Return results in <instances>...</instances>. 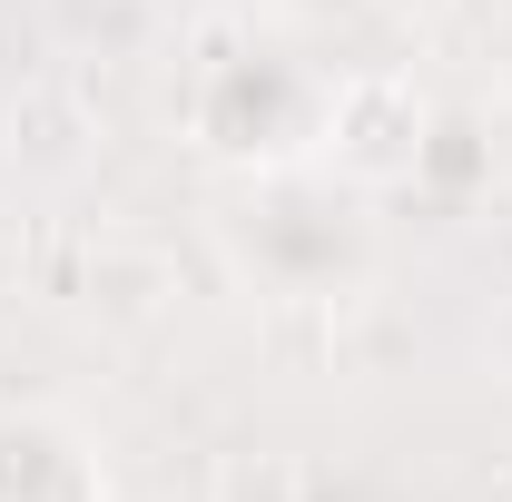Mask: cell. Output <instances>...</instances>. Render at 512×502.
<instances>
[{"label":"cell","instance_id":"6da1fadb","mask_svg":"<svg viewBox=\"0 0 512 502\" xmlns=\"http://www.w3.org/2000/svg\"><path fill=\"white\" fill-rule=\"evenodd\" d=\"M325 148H335L355 178H404V168L424 158V99H414V79H394V69L345 79L335 109H325Z\"/></svg>","mask_w":512,"mask_h":502},{"label":"cell","instance_id":"7a4b0ae2","mask_svg":"<svg viewBox=\"0 0 512 502\" xmlns=\"http://www.w3.org/2000/svg\"><path fill=\"white\" fill-rule=\"evenodd\" d=\"M0 502H99V453L69 424H0Z\"/></svg>","mask_w":512,"mask_h":502},{"label":"cell","instance_id":"3957f363","mask_svg":"<svg viewBox=\"0 0 512 502\" xmlns=\"http://www.w3.org/2000/svg\"><path fill=\"white\" fill-rule=\"evenodd\" d=\"M178 296V266L148 247H99L89 256V306L109 315V325H148V315Z\"/></svg>","mask_w":512,"mask_h":502},{"label":"cell","instance_id":"277c9868","mask_svg":"<svg viewBox=\"0 0 512 502\" xmlns=\"http://www.w3.org/2000/svg\"><path fill=\"white\" fill-rule=\"evenodd\" d=\"M384 20H404V30H434V20H453L463 0H375Z\"/></svg>","mask_w":512,"mask_h":502}]
</instances>
